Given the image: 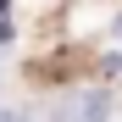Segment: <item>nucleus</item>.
I'll list each match as a JSON object with an SVG mask.
<instances>
[{"mask_svg":"<svg viewBox=\"0 0 122 122\" xmlns=\"http://www.w3.org/2000/svg\"><path fill=\"white\" fill-rule=\"evenodd\" d=\"M106 111H111V100H106V89H78V94H67L61 100V122H106Z\"/></svg>","mask_w":122,"mask_h":122,"instance_id":"f257e3e1","label":"nucleus"},{"mask_svg":"<svg viewBox=\"0 0 122 122\" xmlns=\"http://www.w3.org/2000/svg\"><path fill=\"white\" fill-rule=\"evenodd\" d=\"M0 122H17V117H0Z\"/></svg>","mask_w":122,"mask_h":122,"instance_id":"f03ea898","label":"nucleus"}]
</instances>
